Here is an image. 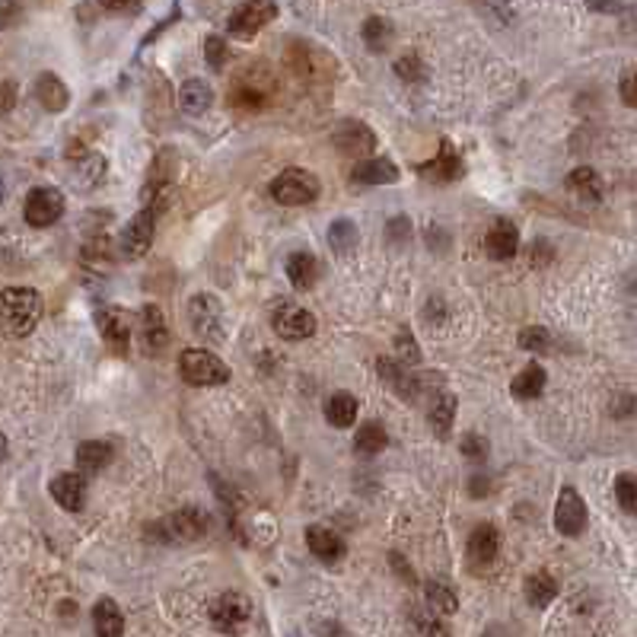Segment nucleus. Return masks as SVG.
<instances>
[{"instance_id": "nucleus-30", "label": "nucleus", "mask_w": 637, "mask_h": 637, "mask_svg": "<svg viewBox=\"0 0 637 637\" xmlns=\"http://www.w3.org/2000/svg\"><path fill=\"white\" fill-rule=\"evenodd\" d=\"M105 176V160L99 153H83L77 156V166H74V185L77 189H96Z\"/></svg>"}, {"instance_id": "nucleus-45", "label": "nucleus", "mask_w": 637, "mask_h": 637, "mask_svg": "<svg viewBox=\"0 0 637 637\" xmlns=\"http://www.w3.org/2000/svg\"><path fill=\"white\" fill-rule=\"evenodd\" d=\"M386 233H389L392 242H408V233H411V223L405 220V217H396V220H389V227H386Z\"/></svg>"}, {"instance_id": "nucleus-50", "label": "nucleus", "mask_w": 637, "mask_h": 637, "mask_svg": "<svg viewBox=\"0 0 637 637\" xmlns=\"http://www.w3.org/2000/svg\"><path fill=\"white\" fill-rule=\"evenodd\" d=\"M0 103H4L0 109H10V103H14V83H7L4 90H0Z\"/></svg>"}, {"instance_id": "nucleus-44", "label": "nucleus", "mask_w": 637, "mask_h": 637, "mask_svg": "<svg viewBox=\"0 0 637 637\" xmlns=\"http://www.w3.org/2000/svg\"><path fill=\"white\" fill-rule=\"evenodd\" d=\"M618 93H622V103L631 105V109H637V67L634 71H628L622 77V86H618Z\"/></svg>"}, {"instance_id": "nucleus-48", "label": "nucleus", "mask_w": 637, "mask_h": 637, "mask_svg": "<svg viewBox=\"0 0 637 637\" xmlns=\"http://www.w3.org/2000/svg\"><path fill=\"white\" fill-rule=\"evenodd\" d=\"M415 631H427V634H449V628L443 622H417Z\"/></svg>"}, {"instance_id": "nucleus-33", "label": "nucleus", "mask_w": 637, "mask_h": 637, "mask_svg": "<svg viewBox=\"0 0 637 637\" xmlns=\"http://www.w3.org/2000/svg\"><path fill=\"white\" fill-rule=\"evenodd\" d=\"M354 446H358V453H364V456H377L389 446V434H386V427L379 421H364V427H360L358 436H354Z\"/></svg>"}, {"instance_id": "nucleus-27", "label": "nucleus", "mask_w": 637, "mask_h": 637, "mask_svg": "<svg viewBox=\"0 0 637 637\" xmlns=\"http://www.w3.org/2000/svg\"><path fill=\"white\" fill-rule=\"evenodd\" d=\"M358 411H360V405L351 392H335L326 402V417L332 427H351V424L358 421Z\"/></svg>"}, {"instance_id": "nucleus-32", "label": "nucleus", "mask_w": 637, "mask_h": 637, "mask_svg": "<svg viewBox=\"0 0 637 637\" xmlns=\"http://www.w3.org/2000/svg\"><path fill=\"white\" fill-rule=\"evenodd\" d=\"M567 189L583 198V201H599V198H603V179H599V172L590 170V166H580V170H573L571 176H567Z\"/></svg>"}, {"instance_id": "nucleus-37", "label": "nucleus", "mask_w": 637, "mask_h": 637, "mask_svg": "<svg viewBox=\"0 0 637 637\" xmlns=\"http://www.w3.org/2000/svg\"><path fill=\"white\" fill-rule=\"evenodd\" d=\"M389 39H392V26L386 20H379V16H370V20L364 23V42L370 52L383 54L386 48H389Z\"/></svg>"}, {"instance_id": "nucleus-24", "label": "nucleus", "mask_w": 637, "mask_h": 637, "mask_svg": "<svg viewBox=\"0 0 637 637\" xmlns=\"http://www.w3.org/2000/svg\"><path fill=\"white\" fill-rule=\"evenodd\" d=\"M93 628H96L99 637H118L124 634V615L122 609H118L115 599H99L96 605H93Z\"/></svg>"}, {"instance_id": "nucleus-49", "label": "nucleus", "mask_w": 637, "mask_h": 637, "mask_svg": "<svg viewBox=\"0 0 637 637\" xmlns=\"http://www.w3.org/2000/svg\"><path fill=\"white\" fill-rule=\"evenodd\" d=\"M488 491H491L488 478H482V475H478V478H472V497H485Z\"/></svg>"}, {"instance_id": "nucleus-29", "label": "nucleus", "mask_w": 637, "mask_h": 637, "mask_svg": "<svg viewBox=\"0 0 637 637\" xmlns=\"http://www.w3.org/2000/svg\"><path fill=\"white\" fill-rule=\"evenodd\" d=\"M523 590H526V603L533 605V609H545V605H552V599L558 596V580H554L552 573L539 571L526 580Z\"/></svg>"}, {"instance_id": "nucleus-6", "label": "nucleus", "mask_w": 637, "mask_h": 637, "mask_svg": "<svg viewBox=\"0 0 637 637\" xmlns=\"http://www.w3.org/2000/svg\"><path fill=\"white\" fill-rule=\"evenodd\" d=\"M153 233H156L153 208L137 211L122 230V255L124 259H141V255H147V249L153 246Z\"/></svg>"}, {"instance_id": "nucleus-42", "label": "nucleus", "mask_w": 637, "mask_h": 637, "mask_svg": "<svg viewBox=\"0 0 637 637\" xmlns=\"http://www.w3.org/2000/svg\"><path fill=\"white\" fill-rule=\"evenodd\" d=\"M462 456L472 462H485L488 459V443H485V436L478 434H466V440H462Z\"/></svg>"}, {"instance_id": "nucleus-38", "label": "nucleus", "mask_w": 637, "mask_h": 637, "mask_svg": "<svg viewBox=\"0 0 637 637\" xmlns=\"http://www.w3.org/2000/svg\"><path fill=\"white\" fill-rule=\"evenodd\" d=\"M396 74L405 80V83H421V80L427 77V67L421 64L417 54H402V58L396 61Z\"/></svg>"}, {"instance_id": "nucleus-35", "label": "nucleus", "mask_w": 637, "mask_h": 637, "mask_svg": "<svg viewBox=\"0 0 637 637\" xmlns=\"http://www.w3.org/2000/svg\"><path fill=\"white\" fill-rule=\"evenodd\" d=\"M358 242H360V233L351 220H345V217H341V220H332V227H328V246H332V252L351 255L354 249H358Z\"/></svg>"}, {"instance_id": "nucleus-16", "label": "nucleus", "mask_w": 637, "mask_h": 637, "mask_svg": "<svg viewBox=\"0 0 637 637\" xmlns=\"http://www.w3.org/2000/svg\"><path fill=\"white\" fill-rule=\"evenodd\" d=\"M417 172H421V176H427V179H434V182L446 185V182H456V179L466 172V166H462V160H459V153L453 150V143L443 141L440 143V153H436L430 163L417 166Z\"/></svg>"}, {"instance_id": "nucleus-8", "label": "nucleus", "mask_w": 637, "mask_h": 637, "mask_svg": "<svg viewBox=\"0 0 637 637\" xmlns=\"http://www.w3.org/2000/svg\"><path fill=\"white\" fill-rule=\"evenodd\" d=\"M586 523H590V514H586V504L577 495V488H571V485L561 488L558 507H554V529L561 535H567V539H573V535L583 533Z\"/></svg>"}, {"instance_id": "nucleus-2", "label": "nucleus", "mask_w": 637, "mask_h": 637, "mask_svg": "<svg viewBox=\"0 0 637 637\" xmlns=\"http://www.w3.org/2000/svg\"><path fill=\"white\" fill-rule=\"evenodd\" d=\"M179 373L189 386L208 389V386H223L230 379V367L223 364L217 354L204 351V348H191L179 358Z\"/></svg>"}, {"instance_id": "nucleus-47", "label": "nucleus", "mask_w": 637, "mask_h": 637, "mask_svg": "<svg viewBox=\"0 0 637 637\" xmlns=\"http://www.w3.org/2000/svg\"><path fill=\"white\" fill-rule=\"evenodd\" d=\"M105 10H112V14H128V10L137 7V0H99Z\"/></svg>"}, {"instance_id": "nucleus-21", "label": "nucleus", "mask_w": 637, "mask_h": 637, "mask_svg": "<svg viewBox=\"0 0 637 637\" xmlns=\"http://www.w3.org/2000/svg\"><path fill=\"white\" fill-rule=\"evenodd\" d=\"M306 542H309V552L316 554V558H322V561H341L345 558V552H348V545H345V539H341L338 533H332V529H326V526H309L306 529Z\"/></svg>"}, {"instance_id": "nucleus-5", "label": "nucleus", "mask_w": 637, "mask_h": 637, "mask_svg": "<svg viewBox=\"0 0 637 637\" xmlns=\"http://www.w3.org/2000/svg\"><path fill=\"white\" fill-rule=\"evenodd\" d=\"M271 328H274V335H280L284 341H306L316 335V316H312L309 309H303V306L287 303L274 309Z\"/></svg>"}, {"instance_id": "nucleus-15", "label": "nucleus", "mask_w": 637, "mask_h": 637, "mask_svg": "<svg viewBox=\"0 0 637 637\" xmlns=\"http://www.w3.org/2000/svg\"><path fill=\"white\" fill-rule=\"evenodd\" d=\"M335 147H338L341 153L364 160V156L373 153V147H377V137H373V131L367 128L364 122H341L338 131H335Z\"/></svg>"}, {"instance_id": "nucleus-51", "label": "nucleus", "mask_w": 637, "mask_h": 637, "mask_svg": "<svg viewBox=\"0 0 637 637\" xmlns=\"http://www.w3.org/2000/svg\"><path fill=\"white\" fill-rule=\"evenodd\" d=\"M4 459H7V436L0 434V462H4Z\"/></svg>"}, {"instance_id": "nucleus-7", "label": "nucleus", "mask_w": 637, "mask_h": 637, "mask_svg": "<svg viewBox=\"0 0 637 637\" xmlns=\"http://www.w3.org/2000/svg\"><path fill=\"white\" fill-rule=\"evenodd\" d=\"M64 214V195L58 189H33L26 198V208H23V217H26L29 227H52V223L61 220Z\"/></svg>"}, {"instance_id": "nucleus-19", "label": "nucleus", "mask_w": 637, "mask_h": 637, "mask_svg": "<svg viewBox=\"0 0 637 637\" xmlns=\"http://www.w3.org/2000/svg\"><path fill=\"white\" fill-rule=\"evenodd\" d=\"M497 548H501L497 529L491 526V523H478V526L472 529V535H468V558H472V564H478V567L495 564Z\"/></svg>"}, {"instance_id": "nucleus-41", "label": "nucleus", "mask_w": 637, "mask_h": 637, "mask_svg": "<svg viewBox=\"0 0 637 637\" xmlns=\"http://www.w3.org/2000/svg\"><path fill=\"white\" fill-rule=\"evenodd\" d=\"M398 354H402V364H408V367H417L421 364V348L415 345V338H411V332L408 328H402L398 332Z\"/></svg>"}, {"instance_id": "nucleus-9", "label": "nucleus", "mask_w": 637, "mask_h": 637, "mask_svg": "<svg viewBox=\"0 0 637 637\" xmlns=\"http://www.w3.org/2000/svg\"><path fill=\"white\" fill-rule=\"evenodd\" d=\"M278 16V7H274L271 0H246L236 7V14L230 16V33L240 35V39H252L261 26Z\"/></svg>"}, {"instance_id": "nucleus-43", "label": "nucleus", "mask_w": 637, "mask_h": 637, "mask_svg": "<svg viewBox=\"0 0 637 637\" xmlns=\"http://www.w3.org/2000/svg\"><path fill=\"white\" fill-rule=\"evenodd\" d=\"M20 16H23L20 0H0V29L16 26V23H20Z\"/></svg>"}, {"instance_id": "nucleus-22", "label": "nucleus", "mask_w": 637, "mask_h": 637, "mask_svg": "<svg viewBox=\"0 0 637 637\" xmlns=\"http://www.w3.org/2000/svg\"><path fill=\"white\" fill-rule=\"evenodd\" d=\"M214 103V90H211L208 80L201 77H191L179 86V105H182L185 115H204Z\"/></svg>"}, {"instance_id": "nucleus-34", "label": "nucleus", "mask_w": 637, "mask_h": 637, "mask_svg": "<svg viewBox=\"0 0 637 637\" xmlns=\"http://www.w3.org/2000/svg\"><path fill=\"white\" fill-rule=\"evenodd\" d=\"M424 603H427V609L434 612L436 618L440 615H453L456 609H459V599H456V593L449 590V586L443 583H424Z\"/></svg>"}, {"instance_id": "nucleus-10", "label": "nucleus", "mask_w": 637, "mask_h": 637, "mask_svg": "<svg viewBox=\"0 0 637 637\" xmlns=\"http://www.w3.org/2000/svg\"><path fill=\"white\" fill-rule=\"evenodd\" d=\"M377 370H379V377H383L386 383H389L392 389H396L398 396L405 398V402H417V398L424 396V383H427V379H424V377H415V367L402 364V360L379 358Z\"/></svg>"}, {"instance_id": "nucleus-31", "label": "nucleus", "mask_w": 637, "mask_h": 637, "mask_svg": "<svg viewBox=\"0 0 637 637\" xmlns=\"http://www.w3.org/2000/svg\"><path fill=\"white\" fill-rule=\"evenodd\" d=\"M545 383H548L545 370H542L539 364H529L526 370L520 373V377H514V383H510V392H514V398H523V402H529V398H539L542 396Z\"/></svg>"}, {"instance_id": "nucleus-40", "label": "nucleus", "mask_w": 637, "mask_h": 637, "mask_svg": "<svg viewBox=\"0 0 637 637\" xmlns=\"http://www.w3.org/2000/svg\"><path fill=\"white\" fill-rule=\"evenodd\" d=\"M204 58H208V64L214 67V71H223V64H227V58H230L227 42L217 39V35H211V39L204 42Z\"/></svg>"}, {"instance_id": "nucleus-23", "label": "nucleus", "mask_w": 637, "mask_h": 637, "mask_svg": "<svg viewBox=\"0 0 637 637\" xmlns=\"http://www.w3.org/2000/svg\"><path fill=\"white\" fill-rule=\"evenodd\" d=\"M35 99L48 112H64L71 105V90H67L58 74H39V80H35Z\"/></svg>"}, {"instance_id": "nucleus-14", "label": "nucleus", "mask_w": 637, "mask_h": 637, "mask_svg": "<svg viewBox=\"0 0 637 637\" xmlns=\"http://www.w3.org/2000/svg\"><path fill=\"white\" fill-rule=\"evenodd\" d=\"M141 345L147 354H160L166 345H170V326H166V316L160 306L147 303L141 309Z\"/></svg>"}, {"instance_id": "nucleus-36", "label": "nucleus", "mask_w": 637, "mask_h": 637, "mask_svg": "<svg viewBox=\"0 0 637 637\" xmlns=\"http://www.w3.org/2000/svg\"><path fill=\"white\" fill-rule=\"evenodd\" d=\"M615 501L628 516H637V475L622 472L615 478Z\"/></svg>"}, {"instance_id": "nucleus-13", "label": "nucleus", "mask_w": 637, "mask_h": 637, "mask_svg": "<svg viewBox=\"0 0 637 637\" xmlns=\"http://www.w3.org/2000/svg\"><path fill=\"white\" fill-rule=\"evenodd\" d=\"M189 318H191V328L204 338L217 335L220 338V328H223V306L217 297L211 293H198V297L189 299Z\"/></svg>"}, {"instance_id": "nucleus-1", "label": "nucleus", "mask_w": 637, "mask_h": 637, "mask_svg": "<svg viewBox=\"0 0 637 637\" xmlns=\"http://www.w3.org/2000/svg\"><path fill=\"white\" fill-rule=\"evenodd\" d=\"M42 309H45V299L33 287H10L0 293V326L14 338H23L39 326Z\"/></svg>"}, {"instance_id": "nucleus-26", "label": "nucleus", "mask_w": 637, "mask_h": 637, "mask_svg": "<svg viewBox=\"0 0 637 637\" xmlns=\"http://www.w3.org/2000/svg\"><path fill=\"white\" fill-rule=\"evenodd\" d=\"M427 421H430V430H434L440 440H446V436L453 434L456 398L449 396V392H440V396L434 398V405H430V411H427Z\"/></svg>"}, {"instance_id": "nucleus-39", "label": "nucleus", "mask_w": 637, "mask_h": 637, "mask_svg": "<svg viewBox=\"0 0 637 637\" xmlns=\"http://www.w3.org/2000/svg\"><path fill=\"white\" fill-rule=\"evenodd\" d=\"M520 348L529 354L552 351V332H545V328H526V332L520 335Z\"/></svg>"}, {"instance_id": "nucleus-11", "label": "nucleus", "mask_w": 637, "mask_h": 637, "mask_svg": "<svg viewBox=\"0 0 637 637\" xmlns=\"http://www.w3.org/2000/svg\"><path fill=\"white\" fill-rule=\"evenodd\" d=\"M249 615H252V605H249V599L236 590L220 593V596L211 603V622L220 631H236L242 622H249Z\"/></svg>"}, {"instance_id": "nucleus-18", "label": "nucleus", "mask_w": 637, "mask_h": 637, "mask_svg": "<svg viewBox=\"0 0 637 637\" xmlns=\"http://www.w3.org/2000/svg\"><path fill=\"white\" fill-rule=\"evenodd\" d=\"M398 166L386 156H370V160H360L351 170V179L358 185H396L398 182Z\"/></svg>"}, {"instance_id": "nucleus-20", "label": "nucleus", "mask_w": 637, "mask_h": 637, "mask_svg": "<svg viewBox=\"0 0 637 637\" xmlns=\"http://www.w3.org/2000/svg\"><path fill=\"white\" fill-rule=\"evenodd\" d=\"M52 497L64 510H71V514L83 510V504H86V482H83V475H77V472L58 475V478L52 482Z\"/></svg>"}, {"instance_id": "nucleus-25", "label": "nucleus", "mask_w": 637, "mask_h": 637, "mask_svg": "<svg viewBox=\"0 0 637 637\" xmlns=\"http://www.w3.org/2000/svg\"><path fill=\"white\" fill-rule=\"evenodd\" d=\"M287 278H290V284L297 287V290H309V287L316 284V278H318L316 255L293 252L290 259H287Z\"/></svg>"}, {"instance_id": "nucleus-12", "label": "nucleus", "mask_w": 637, "mask_h": 637, "mask_svg": "<svg viewBox=\"0 0 637 637\" xmlns=\"http://www.w3.org/2000/svg\"><path fill=\"white\" fill-rule=\"evenodd\" d=\"M96 326L103 332L105 345L115 348V351H124L134 335V318L122 309V306H105V309L96 312Z\"/></svg>"}, {"instance_id": "nucleus-28", "label": "nucleus", "mask_w": 637, "mask_h": 637, "mask_svg": "<svg viewBox=\"0 0 637 637\" xmlns=\"http://www.w3.org/2000/svg\"><path fill=\"white\" fill-rule=\"evenodd\" d=\"M109 462H112V446H109V443L86 440V443H80V446H77V466H80V472L96 475V472H103Z\"/></svg>"}, {"instance_id": "nucleus-17", "label": "nucleus", "mask_w": 637, "mask_h": 637, "mask_svg": "<svg viewBox=\"0 0 637 637\" xmlns=\"http://www.w3.org/2000/svg\"><path fill=\"white\" fill-rule=\"evenodd\" d=\"M485 249H488V255L497 261L514 259L516 249H520V230H516V223L501 217V220L488 230V236H485Z\"/></svg>"}, {"instance_id": "nucleus-46", "label": "nucleus", "mask_w": 637, "mask_h": 637, "mask_svg": "<svg viewBox=\"0 0 637 637\" xmlns=\"http://www.w3.org/2000/svg\"><path fill=\"white\" fill-rule=\"evenodd\" d=\"M586 4L596 14H618V10H624V0H586Z\"/></svg>"}, {"instance_id": "nucleus-4", "label": "nucleus", "mask_w": 637, "mask_h": 637, "mask_svg": "<svg viewBox=\"0 0 637 637\" xmlns=\"http://www.w3.org/2000/svg\"><path fill=\"white\" fill-rule=\"evenodd\" d=\"M211 529V514L201 507H182L172 516H166L156 533L163 535L160 542H198Z\"/></svg>"}, {"instance_id": "nucleus-52", "label": "nucleus", "mask_w": 637, "mask_h": 637, "mask_svg": "<svg viewBox=\"0 0 637 637\" xmlns=\"http://www.w3.org/2000/svg\"><path fill=\"white\" fill-rule=\"evenodd\" d=\"M0 201H4V179H0Z\"/></svg>"}, {"instance_id": "nucleus-3", "label": "nucleus", "mask_w": 637, "mask_h": 637, "mask_svg": "<svg viewBox=\"0 0 637 637\" xmlns=\"http://www.w3.org/2000/svg\"><path fill=\"white\" fill-rule=\"evenodd\" d=\"M271 198L278 204H287V208H299V204H309L318 198V179L306 170H284L278 179L271 182Z\"/></svg>"}]
</instances>
